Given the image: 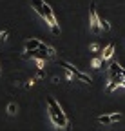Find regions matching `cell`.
I'll list each match as a JSON object with an SVG mask.
<instances>
[{"label": "cell", "mask_w": 125, "mask_h": 131, "mask_svg": "<svg viewBox=\"0 0 125 131\" xmlns=\"http://www.w3.org/2000/svg\"><path fill=\"white\" fill-rule=\"evenodd\" d=\"M47 115H49L53 126H56V127H60V129H65V131L71 129V122H69V118H67V115L64 113L60 102L56 100V98H53V96L47 100Z\"/></svg>", "instance_id": "6da1fadb"}, {"label": "cell", "mask_w": 125, "mask_h": 131, "mask_svg": "<svg viewBox=\"0 0 125 131\" xmlns=\"http://www.w3.org/2000/svg\"><path fill=\"white\" fill-rule=\"evenodd\" d=\"M31 7L45 20V24L49 26L53 35H60V27H58V22H56V16H54L51 6L47 2H44V0H31Z\"/></svg>", "instance_id": "7a4b0ae2"}, {"label": "cell", "mask_w": 125, "mask_h": 131, "mask_svg": "<svg viewBox=\"0 0 125 131\" xmlns=\"http://www.w3.org/2000/svg\"><path fill=\"white\" fill-rule=\"evenodd\" d=\"M60 66L62 68H65V69H69L73 75H74V78H76V82H84V84H92V78L89 77V75H85L84 71H80L76 68V66H73V64H69V62H65V60H60Z\"/></svg>", "instance_id": "3957f363"}, {"label": "cell", "mask_w": 125, "mask_h": 131, "mask_svg": "<svg viewBox=\"0 0 125 131\" xmlns=\"http://www.w3.org/2000/svg\"><path fill=\"white\" fill-rule=\"evenodd\" d=\"M89 13H91V24H89L91 31H92V33H96V31H102V29H100V16H98V11H96V4H94V2L91 4V9H89Z\"/></svg>", "instance_id": "277c9868"}, {"label": "cell", "mask_w": 125, "mask_h": 131, "mask_svg": "<svg viewBox=\"0 0 125 131\" xmlns=\"http://www.w3.org/2000/svg\"><path fill=\"white\" fill-rule=\"evenodd\" d=\"M102 60H103V64L105 62H109V60H113V57H114V42H111V44H107L103 49H102Z\"/></svg>", "instance_id": "5b68a950"}, {"label": "cell", "mask_w": 125, "mask_h": 131, "mask_svg": "<svg viewBox=\"0 0 125 131\" xmlns=\"http://www.w3.org/2000/svg\"><path fill=\"white\" fill-rule=\"evenodd\" d=\"M123 84V75H116L109 78V84H107V91H114L116 88H121Z\"/></svg>", "instance_id": "8992f818"}, {"label": "cell", "mask_w": 125, "mask_h": 131, "mask_svg": "<svg viewBox=\"0 0 125 131\" xmlns=\"http://www.w3.org/2000/svg\"><path fill=\"white\" fill-rule=\"evenodd\" d=\"M121 73H123V68H121L118 62H113V64L107 68V75H109V78H111V77H116V75H121Z\"/></svg>", "instance_id": "52a82bcc"}, {"label": "cell", "mask_w": 125, "mask_h": 131, "mask_svg": "<svg viewBox=\"0 0 125 131\" xmlns=\"http://www.w3.org/2000/svg\"><path fill=\"white\" fill-rule=\"evenodd\" d=\"M40 46H42V42L38 38H29L24 47H25V51H35V49H40Z\"/></svg>", "instance_id": "ba28073f"}, {"label": "cell", "mask_w": 125, "mask_h": 131, "mask_svg": "<svg viewBox=\"0 0 125 131\" xmlns=\"http://www.w3.org/2000/svg\"><path fill=\"white\" fill-rule=\"evenodd\" d=\"M40 49H42V51H44L45 55H47L49 58H53V57H56V49H54V47H51V46H45L44 42H42V46H40Z\"/></svg>", "instance_id": "9c48e42d"}, {"label": "cell", "mask_w": 125, "mask_h": 131, "mask_svg": "<svg viewBox=\"0 0 125 131\" xmlns=\"http://www.w3.org/2000/svg\"><path fill=\"white\" fill-rule=\"evenodd\" d=\"M98 124H102V126H111V124H113L111 115H100V117H98Z\"/></svg>", "instance_id": "30bf717a"}, {"label": "cell", "mask_w": 125, "mask_h": 131, "mask_svg": "<svg viewBox=\"0 0 125 131\" xmlns=\"http://www.w3.org/2000/svg\"><path fill=\"white\" fill-rule=\"evenodd\" d=\"M102 64H103L102 57H98V58H92V60H91V66H92V69H100V68H102Z\"/></svg>", "instance_id": "8fae6325"}, {"label": "cell", "mask_w": 125, "mask_h": 131, "mask_svg": "<svg viewBox=\"0 0 125 131\" xmlns=\"http://www.w3.org/2000/svg\"><path fill=\"white\" fill-rule=\"evenodd\" d=\"M100 29L102 31H109V29H111V24H109L103 16H100Z\"/></svg>", "instance_id": "7c38bea8"}, {"label": "cell", "mask_w": 125, "mask_h": 131, "mask_svg": "<svg viewBox=\"0 0 125 131\" xmlns=\"http://www.w3.org/2000/svg\"><path fill=\"white\" fill-rule=\"evenodd\" d=\"M17 111H18V106L15 104V102H11V104L7 106V113L11 115V117H13V115H17Z\"/></svg>", "instance_id": "4fadbf2b"}, {"label": "cell", "mask_w": 125, "mask_h": 131, "mask_svg": "<svg viewBox=\"0 0 125 131\" xmlns=\"http://www.w3.org/2000/svg\"><path fill=\"white\" fill-rule=\"evenodd\" d=\"M111 118H113V122H120L121 120V113H113Z\"/></svg>", "instance_id": "5bb4252c"}, {"label": "cell", "mask_w": 125, "mask_h": 131, "mask_svg": "<svg viewBox=\"0 0 125 131\" xmlns=\"http://www.w3.org/2000/svg\"><path fill=\"white\" fill-rule=\"evenodd\" d=\"M9 37V31H0V42H4Z\"/></svg>", "instance_id": "9a60e30c"}, {"label": "cell", "mask_w": 125, "mask_h": 131, "mask_svg": "<svg viewBox=\"0 0 125 131\" xmlns=\"http://www.w3.org/2000/svg\"><path fill=\"white\" fill-rule=\"evenodd\" d=\"M91 51H100V46L94 42V44H91Z\"/></svg>", "instance_id": "2e32d148"}, {"label": "cell", "mask_w": 125, "mask_h": 131, "mask_svg": "<svg viewBox=\"0 0 125 131\" xmlns=\"http://www.w3.org/2000/svg\"><path fill=\"white\" fill-rule=\"evenodd\" d=\"M31 86H35V80H33V78L27 80V88H31Z\"/></svg>", "instance_id": "e0dca14e"}, {"label": "cell", "mask_w": 125, "mask_h": 131, "mask_svg": "<svg viewBox=\"0 0 125 131\" xmlns=\"http://www.w3.org/2000/svg\"><path fill=\"white\" fill-rule=\"evenodd\" d=\"M121 88H125V78H123V84H121Z\"/></svg>", "instance_id": "ac0fdd59"}, {"label": "cell", "mask_w": 125, "mask_h": 131, "mask_svg": "<svg viewBox=\"0 0 125 131\" xmlns=\"http://www.w3.org/2000/svg\"><path fill=\"white\" fill-rule=\"evenodd\" d=\"M121 75H123V78H125V69H123V73H121Z\"/></svg>", "instance_id": "d6986e66"}]
</instances>
